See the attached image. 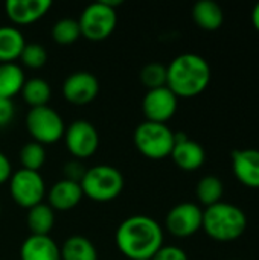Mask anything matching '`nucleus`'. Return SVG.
Wrapping results in <instances>:
<instances>
[{"instance_id": "obj_1", "label": "nucleus", "mask_w": 259, "mask_h": 260, "mask_svg": "<svg viewBox=\"0 0 259 260\" xmlns=\"http://www.w3.org/2000/svg\"><path fill=\"white\" fill-rule=\"evenodd\" d=\"M116 247L130 260H151L163 247V229L147 215L124 219L116 230Z\"/></svg>"}, {"instance_id": "obj_2", "label": "nucleus", "mask_w": 259, "mask_h": 260, "mask_svg": "<svg viewBox=\"0 0 259 260\" xmlns=\"http://www.w3.org/2000/svg\"><path fill=\"white\" fill-rule=\"evenodd\" d=\"M211 82V66L197 53H182L166 66V87L177 98H195Z\"/></svg>"}, {"instance_id": "obj_3", "label": "nucleus", "mask_w": 259, "mask_h": 260, "mask_svg": "<svg viewBox=\"0 0 259 260\" xmlns=\"http://www.w3.org/2000/svg\"><path fill=\"white\" fill-rule=\"evenodd\" d=\"M202 229L217 242H232L244 235L247 216L238 206L220 201L203 210Z\"/></svg>"}, {"instance_id": "obj_4", "label": "nucleus", "mask_w": 259, "mask_h": 260, "mask_svg": "<svg viewBox=\"0 0 259 260\" xmlns=\"http://www.w3.org/2000/svg\"><path fill=\"white\" fill-rule=\"evenodd\" d=\"M122 172L110 165H96L87 169L81 189L84 197L96 203H108L116 200L124 190Z\"/></svg>"}, {"instance_id": "obj_5", "label": "nucleus", "mask_w": 259, "mask_h": 260, "mask_svg": "<svg viewBox=\"0 0 259 260\" xmlns=\"http://www.w3.org/2000/svg\"><path fill=\"white\" fill-rule=\"evenodd\" d=\"M136 149L150 160H163L174 148V131L166 123L142 122L133 133Z\"/></svg>"}, {"instance_id": "obj_6", "label": "nucleus", "mask_w": 259, "mask_h": 260, "mask_svg": "<svg viewBox=\"0 0 259 260\" xmlns=\"http://www.w3.org/2000/svg\"><path fill=\"white\" fill-rule=\"evenodd\" d=\"M26 129L34 142L53 145L64 137L66 125L56 110L49 105L31 108L26 114Z\"/></svg>"}, {"instance_id": "obj_7", "label": "nucleus", "mask_w": 259, "mask_h": 260, "mask_svg": "<svg viewBox=\"0 0 259 260\" xmlns=\"http://www.w3.org/2000/svg\"><path fill=\"white\" fill-rule=\"evenodd\" d=\"M78 23L81 37L90 41H104L114 32L118 24V14L116 9L99 0L87 5L82 9Z\"/></svg>"}, {"instance_id": "obj_8", "label": "nucleus", "mask_w": 259, "mask_h": 260, "mask_svg": "<svg viewBox=\"0 0 259 260\" xmlns=\"http://www.w3.org/2000/svg\"><path fill=\"white\" fill-rule=\"evenodd\" d=\"M9 195L21 209H31L43 203L46 197V183L40 172L18 169L9 178Z\"/></svg>"}, {"instance_id": "obj_9", "label": "nucleus", "mask_w": 259, "mask_h": 260, "mask_svg": "<svg viewBox=\"0 0 259 260\" xmlns=\"http://www.w3.org/2000/svg\"><path fill=\"white\" fill-rule=\"evenodd\" d=\"M64 143L75 160H84L92 157L98 151L99 133L92 122L78 119L66 126Z\"/></svg>"}, {"instance_id": "obj_10", "label": "nucleus", "mask_w": 259, "mask_h": 260, "mask_svg": "<svg viewBox=\"0 0 259 260\" xmlns=\"http://www.w3.org/2000/svg\"><path fill=\"white\" fill-rule=\"evenodd\" d=\"M202 224L203 209L195 203H180L174 206L165 218L166 230L180 239L194 236L202 230Z\"/></svg>"}, {"instance_id": "obj_11", "label": "nucleus", "mask_w": 259, "mask_h": 260, "mask_svg": "<svg viewBox=\"0 0 259 260\" xmlns=\"http://www.w3.org/2000/svg\"><path fill=\"white\" fill-rule=\"evenodd\" d=\"M177 107L179 98L168 87L147 90L142 99V113L148 122L166 123L174 117Z\"/></svg>"}, {"instance_id": "obj_12", "label": "nucleus", "mask_w": 259, "mask_h": 260, "mask_svg": "<svg viewBox=\"0 0 259 260\" xmlns=\"http://www.w3.org/2000/svg\"><path fill=\"white\" fill-rule=\"evenodd\" d=\"M99 93L98 78L85 70L70 73L63 82V96L73 105H87L96 99Z\"/></svg>"}, {"instance_id": "obj_13", "label": "nucleus", "mask_w": 259, "mask_h": 260, "mask_svg": "<svg viewBox=\"0 0 259 260\" xmlns=\"http://www.w3.org/2000/svg\"><path fill=\"white\" fill-rule=\"evenodd\" d=\"M169 157L177 168L192 172L205 165L206 152L198 142L189 139L185 133H174V148Z\"/></svg>"}, {"instance_id": "obj_14", "label": "nucleus", "mask_w": 259, "mask_h": 260, "mask_svg": "<svg viewBox=\"0 0 259 260\" xmlns=\"http://www.w3.org/2000/svg\"><path fill=\"white\" fill-rule=\"evenodd\" d=\"M52 8L49 0H8L5 11L11 23L17 26H29L43 18Z\"/></svg>"}, {"instance_id": "obj_15", "label": "nucleus", "mask_w": 259, "mask_h": 260, "mask_svg": "<svg viewBox=\"0 0 259 260\" xmlns=\"http://www.w3.org/2000/svg\"><path fill=\"white\" fill-rule=\"evenodd\" d=\"M235 178L249 189H259V149H235L232 152Z\"/></svg>"}, {"instance_id": "obj_16", "label": "nucleus", "mask_w": 259, "mask_h": 260, "mask_svg": "<svg viewBox=\"0 0 259 260\" xmlns=\"http://www.w3.org/2000/svg\"><path fill=\"white\" fill-rule=\"evenodd\" d=\"M46 195H47V204L56 212H69L75 209L84 197L79 183L69 181L64 178L58 180L49 189V192H46Z\"/></svg>"}, {"instance_id": "obj_17", "label": "nucleus", "mask_w": 259, "mask_h": 260, "mask_svg": "<svg viewBox=\"0 0 259 260\" xmlns=\"http://www.w3.org/2000/svg\"><path fill=\"white\" fill-rule=\"evenodd\" d=\"M20 260H61V250L50 236L29 235L20 247Z\"/></svg>"}, {"instance_id": "obj_18", "label": "nucleus", "mask_w": 259, "mask_h": 260, "mask_svg": "<svg viewBox=\"0 0 259 260\" xmlns=\"http://www.w3.org/2000/svg\"><path fill=\"white\" fill-rule=\"evenodd\" d=\"M192 18L203 30H217L224 23V12L214 0H200L192 8Z\"/></svg>"}, {"instance_id": "obj_19", "label": "nucleus", "mask_w": 259, "mask_h": 260, "mask_svg": "<svg viewBox=\"0 0 259 260\" xmlns=\"http://www.w3.org/2000/svg\"><path fill=\"white\" fill-rule=\"evenodd\" d=\"M26 46L21 30L15 26H0V64L14 62Z\"/></svg>"}, {"instance_id": "obj_20", "label": "nucleus", "mask_w": 259, "mask_h": 260, "mask_svg": "<svg viewBox=\"0 0 259 260\" xmlns=\"http://www.w3.org/2000/svg\"><path fill=\"white\" fill-rule=\"evenodd\" d=\"M26 224L31 235L50 236V232L55 225V210L49 204L40 203L27 210Z\"/></svg>"}, {"instance_id": "obj_21", "label": "nucleus", "mask_w": 259, "mask_h": 260, "mask_svg": "<svg viewBox=\"0 0 259 260\" xmlns=\"http://www.w3.org/2000/svg\"><path fill=\"white\" fill-rule=\"evenodd\" d=\"M26 76L21 66L15 62L0 64V98L12 99L21 91Z\"/></svg>"}, {"instance_id": "obj_22", "label": "nucleus", "mask_w": 259, "mask_h": 260, "mask_svg": "<svg viewBox=\"0 0 259 260\" xmlns=\"http://www.w3.org/2000/svg\"><path fill=\"white\" fill-rule=\"evenodd\" d=\"M61 260H98L96 247L90 239L81 235H73L60 247Z\"/></svg>"}, {"instance_id": "obj_23", "label": "nucleus", "mask_w": 259, "mask_h": 260, "mask_svg": "<svg viewBox=\"0 0 259 260\" xmlns=\"http://www.w3.org/2000/svg\"><path fill=\"white\" fill-rule=\"evenodd\" d=\"M20 94L31 108H37V107H44L49 104L52 90L46 79L31 78V79H26Z\"/></svg>"}, {"instance_id": "obj_24", "label": "nucleus", "mask_w": 259, "mask_h": 260, "mask_svg": "<svg viewBox=\"0 0 259 260\" xmlns=\"http://www.w3.org/2000/svg\"><path fill=\"white\" fill-rule=\"evenodd\" d=\"M195 193H197L198 203L202 206H205V209L211 207V206L220 203L223 198V193H224L223 181L215 175H206V177L200 178V181L197 183Z\"/></svg>"}, {"instance_id": "obj_25", "label": "nucleus", "mask_w": 259, "mask_h": 260, "mask_svg": "<svg viewBox=\"0 0 259 260\" xmlns=\"http://www.w3.org/2000/svg\"><path fill=\"white\" fill-rule=\"evenodd\" d=\"M79 37H81V29H79L78 20L75 18H70V17L60 18L58 21H55L52 27V38L55 43L61 46L73 44Z\"/></svg>"}, {"instance_id": "obj_26", "label": "nucleus", "mask_w": 259, "mask_h": 260, "mask_svg": "<svg viewBox=\"0 0 259 260\" xmlns=\"http://www.w3.org/2000/svg\"><path fill=\"white\" fill-rule=\"evenodd\" d=\"M46 161V149L43 145L31 140L20 149V163L23 169L38 172Z\"/></svg>"}, {"instance_id": "obj_27", "label": "nucleus", "mask_w": 259, "mask_h": 260, "mask_svg": "<svg viewBox=\"0 0 259 260\" xmlns=\"http://www.w3.org/2000/svg\"><path fill=\"white\" fill-rule=\"evenodd\" d=\"M140 82L147 90L166 87V66L160 62L145 64L140 70Z\"/></svg>"}, {"instance_id": "obj_28", "label": "nucleus", "mask_w": 259, "mask_h": 260, "mask_svg": "<svg viewBox=\"0 0 259 260\" xmlns=\"http://www.w3.org/2000/svg\"><path fill=\"white\" fill-rule=\"evenodd\" d=\"M47 58H49V55H47V50L43 44L26 43L18 59L21 61V64L24 67L37 70V69H41L47 62Z\"/></svg>"}, {"instance_id": "obj_29", "label": "nucleus", "mask_w": 259, "mask_h": 260, "mask_svg": "<svg viewBox=\"0 0 259 260\" xmlns=\"http://www.w3.org/2000/svg\"><path fill=\"white\" fill-rule=\"evenodd\" d=\"M64 180H69V181H75V183H79L82 181L85 172H87V168L81 163V160H70L64 165Z\"/></svg>"}, {"instance_id": "obj_30", "label": "nucleus", "mask_w": 259, "mask_h": 260, "mask_svg": "<svg viewBox=\"0 0 259 260\" xmlns=\"http://www.w3.org/2000/svg\"><path fill=\"white\" fill-rule=\"evenodd\" d=\"M151 260H189L185 250L176 245H163Z\"/></svg>"}, {"instance_id": "obj_31", "label": "nucleus", "mask_w": 259, "mask_h": 260, "mask_svg": "<svg viewBox=\"0 0 259 260\" xmlns=\"http://www.w3.org/2000/svg\"><path fill=\"white\" fill-rule=\"evenodd\" d=\"M15 114V107L12 99L0 98V128L6 126Z\"/></svg>"}, {"instance_id": "obj_32", "label": "nucleus", "mask_w": 259, "mask_h": 260, "mask_svg": "<svg viewBox=\"0 0 259 260\" xmlns=\"http://www.w3.org/2000/svg\"><path fill=\"white\" fill-rule=\"evenodd\" d=\"M12 175V166H11V161L9 158L0 151V184H5L9 181Z\"/></svg>"}, {"instance_id": "obj_33", "label": "nucleus", "mask_w": 259, "mask_h": 260, "mask_svg": "<svg viewBox=\"0 0 259 260\" xmlns=\"http://www.w3.org/2000/svg\"><path fill=\"white\" fill-rule=\"evenodd\" d=\"M252 23H253L255 29L259 32V3L255 5V8L252 11Z\"/></svg>"}, {"instance_id": "obj_34", "label": "nucleus", "mask_w": 259, "mask_h": 260, "mask_svg": "<svg viewBox=\"0 0 259 260\" xmlns=\"http://www.w3.org/2000/svg\"><path fill=\"white\" fill-rule=\"evenodd\" d=\"M0 216H2V206H0Z\"/></svg>"}]
</instances>
